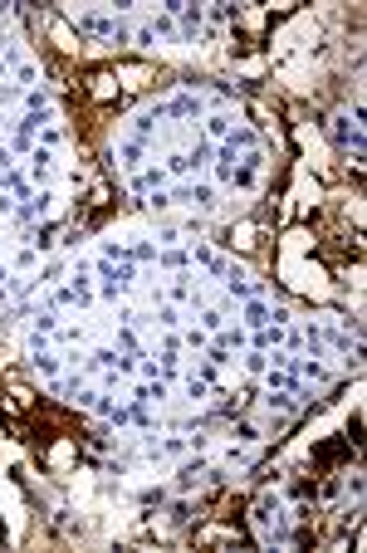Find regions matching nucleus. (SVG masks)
Wrapping results in <instances>:
<instances>
[{"label":"nucleus","instance_id":"2eb2a0df","mask_svg":"<svg viewBox=\"0 0 367 553\" xmlns=\"http://www.w3.org/2000/svg\"><path fill=\"white\" fill-rule=\"evenodd\" d=\"M206 470H211L206 460H186V465H181V475H177V485H181V489H191V485H196V480H201Z\"/></svg>","mask_w":367,"mask_h":553},{"label":"nucleus","instance_id":"bb28decb","mask_svg":"<svg viewBox=\"0 0 367 553\" xmlns=\"http://www.w3.org/2000/svg\"><path fill=\"white\" fill-rule=\"evenodd\" d=\"M147 206H152V211H167L172 196H167V191H147Z\"/></svg>","mask_w":367,"mask_h":553},{"label":"nucleus","instance_id":"39448f33","mask_svg":"<svg viewBox=\"0 0 367 553\" xmlns=\"http://www.w3.org/2000/svg\"><path fill=\"white\" fill-rule=\"evenodd\" d=\"M79 35H93V39H113V20L108 15H74Z\"/></svg>","mask_w":367,"mask_h":553},{"label":"nucleus","instance_id":"4be33fe9","mask_svg":"<svg viewBox=\"0 0 367 553\" xmlns=\"http://www.w3.org/2000/svg\"><path fill=\"white\" fill-rule=\"evenodd\" d=\"M20 98H25V88H20V84H10V79L0 84V108H10V103H20Z\"/></svg>","mask_w":367,"mask_h":553},{"label":"nucleus","instance_id":"aec40b11","mask_svg":"<svg viewBox=\"0 0 367 553\" xmlns=\"http://www.w3.org/2000/svg\"><path fill=\"white\" fill-rule=\"evenodd\" d=\"M201 328H206V333H221V328H226V313H221V309H206V313H201Z\"/></svg>","mask_w":367,"mask_h":553},{"label":"nucleus","instance_id":"f257e3e1","mask_svg":"<svg viewBox=\"0 0 367 553\" xmlns=\"http://www.w3.org/2000/svg\"><path fill=\"white\" fill-rule=\"evenodd\" d=\"M49 211H54V191L39 186V191L25 196V206H15V220H20V226H30V220H39V215H49Z\"/></svg>","mask_w":367,"mask_h":553},{"label":"nucleus","instance_id":"423d86ee","mask_svg":"<svg viewBox=\"0 0 367 553\" xmlns=\"http://www.w3.org/2000/svg\"><path fill=\"white\" fill-rule=\"evenodd\" d=\"M49 172H54V157H49L44 147H34V152H30V177H34V186H44Z\"/></svg>","mask_w":367,"mask_h":553},{"label":"nucleus","instance_id":"7ed1b4c3","mask_svg":"<svg viewBox=\"0 0 367 553\" xmlns=\"http://www.w3.org/2000/svg\"><path fill=\"white\" fill-rule=\"evenodd\" d=\"M255 524H259V529H279V524H284V505L275 500V494H265V500L255 505Z\"/></svg>","mask_w":367,"mask_h":553},{"label":"nucleus","instance_id":"1a4fd4ad","mask_svg":"<svg viewBox=\"0 0 367 553\" xmlns=\"http://www.w3.org/2000/svg\"><path fill=\"white\" fill-rule=\"evenodd\" d=\"M186 206L211 211V206H216V186H211V182H191V201H186Z\"/></svg>","mask_w":367,"mask_h":553},{"label":"nucleus","instance_id":"f03ea898","mask_svg":"<svg viewBox=\"0 0 367 553\" xmlns=\"http://www.w3.org/2000/svg\"><path fill=\"white\" fill-rule=\"evenodd\" d=\"M162 108H167V118H201V113H206V98L186 88V93H177V98L162 103Z\"/></svg>","mask_w":367,"mask_h":553},{"label":"nucleus","instance_id":"393cba45","mask_svg":"<svg viewBox=\"0 0 367 553\" xmlns=\"http://www.w3.org/2000/svg\"><path fill=\"white\" fill-rule=\"evenodd\" d=\"M157 323H162V328H177V323H181V313H177L172 304H162V309H157Z\"/></svg>","mask_w":367,"mask_h":553},{"label":"nucleus","instance_id":"20e7f679","mask_svg":"<svg viewBox=\"0 0 367 553\" xmlns=\"http://www.w3.org/2000/svg\"><path fill=\"white\" fill-rule=\"evenodd\" d=\"M265 323H270V304H265V299H245L240 328H250V333H255V328H265Z\"/></svg>","mask_w":367,"mask_h":553},{"label":"nucleus","instance_id":"b1692460","mask_svg":"<svg viewBox=\"0 0 367 553\" xmlns=\"http://www.w3.org/2000/svg\"><path fill=\"white\" fill-rule=\"evenodd\" d=\"M181 343H186V348H206V343H211V333H206V328H186Z\"/></svg>","mask_w":367,"mask_h":553},{"label":"nucleus","instance_id":"0eeeda50","mask_svg":"<svg viewBox=\"0 0 367 553\" xmlns=\"http://www.w3.org/2000/svg\"><path fill=\"white\" fill-rule=\"evenodd\" d=\"M177 15H181V39H196V30L206 25V10H201V6H186V0H181V10H177Z\"/></svg>","mask_w":367,"mask_h":553},{"label":"nucleus","instance_id":"cd10ccee","mask_svg":"<svg viewBox=\"0 0 367 553\" xmlns=\"http://www.w3.org/2000/svg\"><path fill=\"white\" fill-rule=\"evenodd\" d=\"M118 343H123V353H132V358H137V338H132V328H128V323H123V333H118Z\"/></svg>","mask_w":367,"mask_h":553},{"label":"nucleus","instance_id":"7c9ffc66","mask_svg":"<svg viewBox=\"0 0 367 553\" xmlns=\"http://www.w3.org/2000/svg\"><path fill=\"white\" fill-rule=\"evenodd\" d=\"M0 215H15V196H0Z\"/></svg>","mask_w":367,"mask_h":553},{"label":"nucleus","instance_id":"dca6fc26","mask_svg":"<svg viewBox=\"0 0 367 553\" xmlns=\"http://www.w3.org/2000/svg\"><path fill=\"white\" fill-rule=\"evenodd\" d=\"M196 264H206V269H211V274H221V280H226V260H221L216 250H206V245H196Z\"/></svg>","mask_w":367,"mask_h":553},{"label":"nucleus","instance_id":"a878e982","mask_svg":"<svg viewBox=\"0 0 367 553\" xmlns=\"http://www.w3.org/2000/svg\"><path fill=\"white\" fill-rule=\"evenodd\" d=\"M147 30H152V35H177V25H172V15H157V20H152Z\"/></svg>","mask_w":367,"mask_h":553},{"label":"nucleus","instance_id":"f3484780","mask_svg":"<svg viewBox=\"0 0 367 553\" xmlns=\"http://www.w3.org/2000/svg\"><path fill=\"white\" fill-rule=\"evenodd\" d=\"M15 79H20V88H34V84H39V69H34L30 59H20V64H15Z\"/></svg>","mask_w":367,"mask_h":553},{"label":"nucleus","instance_id":"a211bd4d","mask_svg":"<svg viewBox=\"0 0 367 553\" xmlns=\"http://www.w3.org/2000/svg\"><path fill=\"white\" fill-rule=\"evenodd\" d=\"M270 411H299V397L294 392H270Z\"/></svg>","mask_w":367,"mask_h":553},{"label":"nucleus","instance_id":"c85d7f7f","mask_svg":"<svg viewBox=\"0 0 367 553\" xmlns=\"http://www.w3.org/2000/svg\"><path fill=\"white\" fill-rule=\"evenodd\" d=\"M132 39V30H128V20H113V44H128Z\"/></svg>","mask_w":367,"mask_h":553},{"label":"nucleus","instance_id":"6ab92c4d","mask_svg":"<svg viewBox=\"0 0 367 553\" xmlns=\"http://www.w3.org/2000/svg\"><path fill=\"white\" fill-rule=\"evenodd\" d=\"M137 500H142L147 510H162V505H167V489H162V485H152V489H142V494H137Z\"/></svg>","mask_w":367,"mask_h":553},{"label":"nucleus","instance_id":"ddd939ff","mask_svg":"<svg viewBox=\"0 0 367 553\" xmlns=\"http://www.w3.org/2000/svg\"><path fill=\"white\" fill-rule=\"evenodd\" d=\"M142 152H147V142H137V137H128V142H118V157L128 162V167L137 172V162H142Z\"/></svg>","mask_w":367,"mask_h":553},{"label":"nucleus","instance_id":"4468645a","mask_svg":"<svg viewBox=\"0 0 367 553\" xmlns=\"http://www.w3.org/2000/svg\"><path fill=\"white\" fill-rule=\"evenodd\" d=\"M211 152H216V147H211V142H206V137H201V142H196V147L186 152V167H191V172H201V167H206V162H211Z\"/></svg>","mask_w":367,"mask_h":553},{"label":"nucleus","instance_id":"6e6552de","mask_svg":"<svg viewBox=\"0 0 367 553\" xmlns=\"http://www.w3.org/2000/svg\"><path fill=\"white\" fill-rule=\"evenodd\" d=\"M157 260H162L167 269H177V274H186V269H191V255H186V250H177V245H162V250H157Z\"/></svg>","mask_w":367,"mask_h":553},{"label":"nucleus","instance_id":"c756f323","mask_svg":"<svg viewBox=\"0 0 367 553\" xmlns=\"http://www.w3.org/2000/svg\"><path fill=\"white\" fill-rule=\"evenodd\" d=\"M10 167H15V152H10L6 142H0V172H10Z\"/></svg>","mask_w":367,"mask_h":553},{"label":"nucleus","instance_id":"f8f14e48","mask_svg":"<svg viewBox=\"0 0 367 553\" xmlns=\"http://www.w3.org/2000/svg\"><path fill=\"white\" fill-rule=\"evenodd\" d=\"M230 128H235V123H230L226 113H216V118H206V142H216V137L226 142V137H230Z\"/></svg>","mask_w":367,"mask_h":553},{"label":"nucleus","instance_id":"412c9836","mask_svg":"<svg viewBox=\"0 0 367 553\" xmlns=\"http://www.w3.org/2000/svg\"><path fill=\"white\" fill-rule=\"evenodd\" d=\"M245 367H250V372H265V367H270V353H265V348H250V353H245Z\"/></svg>","mask_w":367,"mask_h":553},{"label":"nucleus","instance_id":"9b49d317","mask_svg":"<svg viewBox=\"0 0 367 553\" xmlns=\"http://www.w3.org/2000/svg\"><path fill=\"white\" fill-rule=\"evenodd\" d=\"M34 367H39L49 382H54V377H59V367H64V358H59V353H49V348H39V353H34Z\"/></svg>","mask_w":367,"mask_h":553},{"label":"nucleus","instance_id":"9d476101","mask_svg":"<svg viewBox=\"0 0 367 553\" xmlns=\"http://www.w3.org/2000/svg\"><path fill=\"white\" fill-rule=\"evenodd\" d=\"M255 142H259L255 128H230V137H226V147H235V152H255Z\"/></svg>","mask_w":367,"mask_h":553},{"label":"nucleus","instance_id":"5701e85b","mask_svg":"<svg viewBox=\"0 0 367 553\" xmlns=\"http://www.w3.org/2000/svg\"><path fill=\"white\" fill-rule=\"evenodd\" d=\"M206 392H211V382H201V377L191 372V377H186V397H191V402H201Z\"/></svg>","mask_w":367,"mask_h":553}]
</instances>
